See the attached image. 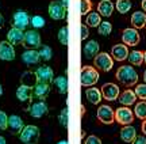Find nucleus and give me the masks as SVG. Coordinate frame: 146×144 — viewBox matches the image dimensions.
Masks as SVG:
<instances>
[{"instance_id":"f257e3e1","label":"nucleus","mask_w":146,"mask_h":144,"mask_svg":"<svg viewBox=\"0 0 146 144\" xmlns=\"http://www.w3.org/2000/svg\"><path fill=\"white\" fill-rule=\"evenodd\" d=\"M116 80L126 87H131L138 83V74L131 65H122L116 71Z\"/></svg>"},{"instance_id":"f03ea898","label":"nucleus","mask_w":146,"mask_h":144,"mask_svg":"<svg viewBox=\"0 0 146 144\" xmlns=\"http://www.w3.org/2000/svg\"><path fill=\"white\" fill-rule=\"evenodd\" d=\"M99 80V72L95 67L91 65H84L81 68V78H80V83L84 87H91L95 86Z\"/></svg>"},{"instance_id":"7ed1b4c3","label":"nucleus","mask_w":146,"mask_h":144,"mask_svg":"<svg viewBox=\"0 0 146 144\" xmlns=\"http://www.w3.org/2000/svg\"><path fill=\"white\" fill-rule=\"evenodd\" d=\"M19 139L25 144H36L39 140V128L36 125H26L19 135Z\"/></svg>"},{"instance_id":"20e7f679","label":"nucleus","mask_w":146,"mask_h":144,"mask_svg":"<svg viewBox=\"0 0 146 144\" xmlns=\"http://www.w3.org/2000/svg\"><path fill=\"white\" fill-rule=\"evenodd\" d=\"M30 15L27 14L26 11L23 10H18L14 12V15H12V21H11V25L12 27H15V29H19V30H23V29H26L29 25H30Z\"/></svg>"},{"instance_id":"39448f33","label":"nucleus","mask_w":146,"mask_h":144,"mask_svg":"<svg viewBox=\"0 0 146 144\" xmlns=\"http://www.w3.org/2000/svg\"><path fill=\"white\" fill-rule=\"evenodd\" d=\"M114 67V61H112V57L110 56L108 53H99L96 57H95V68L99 71H103V72H108L110 70H112Z\"/></svg>"},{"instance_id":"423d86ee","label":"nucleus","mask_w":146,"mask_h":144,"mask_svg":"<svg viewBox=\"0 0 146 144\" xmlns=\"http://www.w3.org/2000/svg\"><path fill=\"white\" fill-rule=\"evenodd\" d=\"M23 46L27 49H36L41 46V34L36 30H27L25 31V40H23Z\"/></svg>"},{"instance_id":"0eeeda50","label":"nucleus","mask_w":146,"mask_h":144,"mask_svg":"<svg viewBox=\"0 0 146 144\" xmlns=\"http://www.w3.org/2000/svg\"><path fill=\"white\" fill-rule=\"evenodd\" d=\"M96 116H98L100 123L106 124V125H110V124H112L115 121V112L108 105H102V106L98 107Z\"/></svg>"},{"instance_id":"6e6552de","label":"nucleus","mask_w":146,"mask_h":144,"mask_svg":"<svg viewBox=\"0 0 146 144\" xmlns=\"http://www.w3.org/2000/svg\"><path fill=\"white\" fill-rule=\"evenodd\" d=\"M35 78L36 82H39V83H49L50 84L52 82H54V71L49 65H41L35 71Z\"/></svg>"},{"instance_id":"1a4fd4ad","label":"nucleus","mask_w":146,"mask_h":144,"mask_svg":"<svg viewBox=\"0 0 146 144\" xmlns=\"http://www.w3.org/2000/svg\"><path fill=\"white\" fill-rule=\"evenodd\" d=\"M115 120L120 125H130L134 121V114L129 109V106H122L119 109H116V112H115Z\"/></svg>"},{"instance_id":"9d476101","label":"nucleus","mask_w":146,"mask_h":144,"mask_svg":"<svg viewBox=\"0 0 146 144\" xmlns=\"http://www.w3.org/2000/svg\"><path fill=\"white\" fill-rule=\"evenodd\" d=\"M122 41L127 46H135L141 41V35L137 29H125L122 31Z\"/></svg>"},{"instance_id":"9b49d317","label":"nucleus","mask_w":146,"mask_h":144,"mask_svg":"<svg viewBox=\"0 0 146 144\" xmlns=\"http://www.w3.org/2000/svg\"><path fill=\"white\" fill-rule=\"evenodd\" d=\"M49 15L52 16L54 21H60V19H65L66 16V10L64 8L62 3L60 0H54L49 4Z\"/></svg>"},{"instance_id":"f8f14e48","label":"nucleus","mask_w":146,"mask_h":144,"mask_svg":"<svg viewBox=\"0 0 146 144\" xmlns=\"http://www.w3.org/2000/svg\"><path fill=\"white\" fill-rule=\"evenodd\" d=\"M100 91H102V96L107 101H115L120 95L119 87L115 83H106V84H103Z\"/></svg>"},{"instance_id":"ddd939ff","label":"nucleus","mask_w":146,"mask_h":144,"mask_svg":"<svg viewBox=\"0 0 146 144\" xmlns=\"http://www.w3.org/2000/svg\"><path fill=\"white\" fill-rule=\"evenodd\" d=\"M29 110H30V114H31L34 118H41L47 113V105L45 101L36 99L35 102L31 103V106H30Z\"/></svg>"},{"instance_id":"4468645a","label":"nucleus","mask_w":146,"mask_h":144,"mask_svg":"<svg viewBox=\"0 0 146 144\" xmlns=\"http://www.w3.org/2000/svg\"><path fill=\"white\" fill-rule=\"evenodd\" d=\"M14 59H15L14 45L10 44L8 41H1L0 42V60L10 61V60H14Z\"/></svg>"},{"instance_id":"2eb2a0df","label":"nucleus","mask_w":146,"mask_h":144,"mask_svg":"<svg viewBox=\"0 0 146 144\" xmlns=\"http://www.w3.org/2000/svg\"><path fill=\"white\" fill-rule=\"evenodd\" d=\"M50 92V84L49 83H39L36 82V84L33 87V98L35 99H42L45 101L46 96Z\"/></svg>"},{"instance_id":"dca6fc26","label":"nucleus","mask_w":146,"mask_h":144,"mask_svg":"<svg viewBox=\"0 0 146 144\" xmlns=\"http://www.w3.org/2000/svg\"><path fill=\"white\" fill-rule=\"evenodd\" d=\"M23 128H25V124H23V120L19 116L12 114L8 117V129L12 135H21Z\"/></svg>"},{"instance_id":"f3484780","label":"nucleus","mask_w":146,"mask_h":144,"mask_svg":"<svg viewBox=\"0 0 146 144\" xmlns=\"http://www.w3.org/2000/svg\"><path fill=\"white\" fill-rule=\"evenodd\" d=\"M111 57L118 61H123L129 57V49H127V45L125 44H116L112 46L111 49Z\"/></svg>"},{"instance_id":"a211bd4d","label":"nucleus","mask_w":146,"mask_h":144,"mask_svg":"<svg viewBox=\"0 0 146 144\" xmlns=\"http://www.w3.org/2000/svg\"><path fill=\"white\" fill-rule=\"evenodd\" d=\"M23 40H25V31L23 30H19V29H15L12 27L8 30L7 33V41L12 45H19V44H23Z\"/></svg>"},{"instance_id":"6ab92c4d","label":"nucleus","mask_w":146,"mask_h":144,"mask_svg":"<svg viewBox=\"0 0 146 144\" xmlns=\"http://www.w3.org/2000/svg\"><path fill=\"white\" fill-rule=\"evenodd\" d=\"M99 42L95 40H91L84 45V56L87 59H95L99 54Z\"/></svg>"},{"instance_id":"aec40b11","label":"nucleus","mask_w":146,"mask_h":144,"mask_svg":"<svg viewBox=\"0 0 146 144\" xmlns=\"http://www.w3.org/2000/svg\"><path fill=\"white\" fill-rule=\"evenodd\" d=\"M39 59H41L39 53H38V50H35V49H29V50H25L22 53V61L26 65L36 64L39 61Z\"/></svg>"},{"instance_id":"412c9836","label":"nucleus","mask_w":146,"mask_h":144,"mask_svg":"<svg viewBox=\"0 0 146 144\" xmlns=\"http://www.w3.org/2000/svg\"><path fill=\"white\" fill-rule=\"evenodd\" d=\"M16 98L21 102H27L33 99V87L21 84L16 90Z\"/></svg>"},{"instance_id":"4be33fe9","label":"nucleus","mask_w":146,"mask_h":144,"mask_svg":"<svg viewBox=\"0 0 146 144\" xmlns=\"http://www.w3.org/2000/svg\"><path fill=\"white\" fill-rule=\"evenodd\" d=\"M120 139L123 140L125 143H133V140L135 139L137 132L134 127H130V125H123V128L120 129Z\"/></svg>"},{"instance_id":"5701e85b","label":"nucleus","mask_w":146,"mask_h":144,"mask_svg":"<svg viewBox=\"0 0 146 144\" xmlns=\"http://www.w3.org/2000/svg\"><path fill=\"white\" fill-rule=\"evenodd\" d=\"M131 25L134 29H142L146 26V12L143 11H135L131 15Z\"/></svg>"},{"instance_id":"b1692460","label":"nucleus","mask_w":146,"mask_h":144,"mask_svg":"<svg viewBox=\"0 0 146 144\" xmlns=\"http://www.w3.org/2000/svg\"><path fill=\"white\" fill-rule=\"evenodd\" d=\"M85 96H87V99H88V102H91V103H94V105H98V103H100V101H102V91L98 90L96 87H89L88 90L85 91Z\"/></svg>"},{"instance_id":"393cba45","label":"nucleus","mask_w":146,"mask_h":144,"mask_svg":"<svg viewBox=\"0 0 146 144\" xmlns=\"http://www.w3.org/2000/svg\"><path fill=\"white\" fill-rule=\"evenodd\" d=\"M135 99H137V95L133 90H125L119 95V102L123 106H130V105H133V103L135 102Z\"/></svg>"},{"instance_id":"a878e982","label":"nucleus","mask_w":146,"mask_h":144,"mask_svg":"<svg viewBox=\"0 0 146 144\" xmlns=\"http://www.w3.org/2000/svg\"><path fill=\"white\" fill-rule=\"evenodd\" d=\"M114 11V4L110 0H102L98 4V12L102 16H110Z\"/></svg>"},{"instance_id":"bb28decb","label":"nucleus","mask_w":146,"mask_h":144,"mask_svg":"<svg viewBox=\"0 0 146 144\" xmlns=\"http://www.w3.org/2000/svg\"><path fill=\"white\" fill-rule=\"evenodd\" d=\"M21 82H22V84L29 86V87H34V86L36 84L35 72H31V71L23 72V75L21 76Z\"/></svg>"},{"instance_id":"cd10ccee","label":"nucleus","mask_w":146,"mask_h":144,"mask_svg":"<svg viewBox=\"0 0 146 144\" xmlns=\"http://www.w3.org/2000/svg\"><path fill=\"white\" fill-rule=\"evenodd\" d=\"M100 22H102V18H100L99 12H89L85 18V23L88 27H98Z\"/></svg>"},{"instance_id":"c85d7f7f","label":"nucleus","mask_w":146,"mask_h":144,"mask_svg":"<svg viewBox=\"0 0 146 144\" xmlns=\"http://www.w3.org/2000/svg\"><path fill=\"white\" fill-rule=\"evenodd\" d=\"M54 84L57 87V90L60 94H65L66 90H68V79H66V76H57L56 79H54Z\"/></svg>"},{"instance_id":"c756f323","label":"nucleus","mask_w":146,"mask_h":144,"mask_svg":"<svg viewBox=\"0 0 146 144\" xmlns=\"http://www.w3.org/2000/svg\"><path fill=\"white\" fill-rule=\"evenodd\" d=\"M129 60L133 65H139L143 63V53L141 50H133L131 53H129Z\"/></svg>"},{"instance_id":"7c9ffc66","label":"nucleus","mask_w":146,"mask_h":144,"mask_svg":"<svg viewBox=\"0 0 146 144\" xmlns=\"http://www.w3.org/2000/svg\"><path fill=\"white\" fill-rule=\"evenodd\" d=\"M131 5L130 0H116V11L120 14H127L131 10Z\"/></svg>"},{"instance_id":"2f4dec72","label":"nucleus","mask_w":146,"mask_h":144,"mask_svg":"<svg viewBox=\"0 0 146 144\" xmlns=\"http://www.w3.org/2000/svg\"><path fill=\"white\" fill-rule=\"evenodd\" d=\"M134 113H135V116L139 118V120H146V102L145 101L138 102L135 105Z\"/></svg>"},{"instance_id":"473e14b6","label":"nucleus","mask_w":146,"mask_h":144,"mask_svg":"<svg viewBox=\"0 0 146 144\" xmlns=\"http://www.w3.org/2000/svg\"><path fill=\"white\" fill-rule=\"evenodd\" d=\"M112 31V25L110 22H100V25L98 26V33L100 35H110Z\"/></svg>"},{"instance_id":"72a5a7b5","label":"nucleus","mask_w":146,"mask_h":144,"mask_svg":"<svg viewBox=\"0 0 146 144\" xmlns=\"http://www.w3.org/2000/svg\"><path fill=\"white\" fill-rule=\"evenodd\" d=\"M38 53H39V57L42 60H50L53 57V50L50 46H47V45H42L39 50H38Z\"/></svg>"},{"instance_id":"f704fd0d","label":"nucleus","mask_w":146,"mask_h":144,"mask_svg":"<svg viewBox=\"0 0 146 144\" xmlns=\"http://www.w3.org/2000/svg\"><path fill=\"white\" fill-rule=\"evenodd\" d=\"M69 40V35H68V27L64 26L58 30V41L62 44V45H68V41Z\"/></svg>"},{"instance_id":"c9c22d12","label":"nucleus","mask_w":146,"mask_h":144,"mask_svg":"<svg viewBox=\"0 0 146 144\" xmlns=\"http://www.w3.org/2000/svg\"><path fill=\"white\" fill-rule=\"evenodd\" d=\"M31 26L34 27V29H41V27H43L45 26V18L43 16H41V15H34V16H31Z\"/></svg>"},{"instance_id":"e433bc0d","label":"nucleus","mask_w":146,"mask_h":144,"mask_svg":"<svg viewBox=\"0 0 146 144\" xmlns=\"http://www.w3.org/2000/svg\"><path fill=\"white\" fill-rule=\"evenodd\" d=\"M91 8H92L91 0H80V14H81V15L89 14Z\"/></svg>"},{"instance_id":"4c0bfd02","label":"nucleus","mask_w":146,"mask_h":144,"mask_svg":"<svg viewBox=\"0 0 146 144\" xmlns=\"http://www.w3.org/2000/svg\"><path fill=\"white\" fill-rule=\"evenodd\" d=\"M58 121L60 124L62 125V127H66L68 125V121H69V110L68 107H64L61 113H60V116H58Z\"/></svg>"},{"instance_id":"58836bf2","label":"nucleus","mask_w":146,"mask_h":144,"mask_svg":"<svg viewBox=\"0 0 146 144\" xmlns=\"http://www.w3.org/2000/svg\"><path fill=\"white\" fill-rule=\"evenodd\" d=\"M134 92H135V95L138 96V98H141V99L145 101L146 99V83H143V84H137Z\"/></svg>"},{"instance_id":"ea45409f","label":"nucleus","mask_w":146,"mask_h":144,"mask_svg":"<svg viewBox=\"0 0 146 144\" xmlns=\"http://www.w3.org/2000/svg\"><path fill=\"white\" fill-rule=\"evenodd\" d=\"M8 128V116L0 110V131H5Z\"/></svg>"},{"instance_id":"a19ab883","label":"nucleus","mask_w":146,"mask_h":144,"mask_svg":"<svg viewBox=\"0 0 146 144\" xmlns=\"http://www.w3.org/2000/svg\"><path fill=\"white\" fill-rule=\"evenodd\" d=\"M80 33H81V40H87V38H88V35H89V29H88V26L83 23V25L80 26Z\"/></svg>"},{"instance_id":"79ce46f5","label":"nucleus","mask_w":146,"mask_h":144,"mask_svg":"<svg viewBox=\"0 0 146 144\" xmlns=\"http://www.w3.org/2000/svg\"><path fill=\"white\" fill-rule=\"evenodd\" d=\"M85 144H102V140L98 137V136H88L87 140H85Z\"/></svg>"},{"instance_id":"37998d69","label":"nucleus","mask_w":146,"mask_h":144,"mask_svg":"<svg viewBox=\"0 0 146 144\" xmlns=\"http://www.w3.org/2000/svg\"><path fill=\"white\" fill-rule=\"evenodd\" d=\"M133 144H146L145 136H135V139L133 140Z\"/></svg>"},{"instance_id":"c03bdc74","label":"nucleus","mask_w":146,"mask_h":144,"mask_svg":"<svg viewBox=\"0 0 146 144\" xmlns=\"http://www.w3.org/2000/svg\"><path fill=\"white\" fill-rule=\"evenodd\" d=\"M61 3H62L64 8H65V10H68L69 8V0H61Z\"/></svg>"},{"instance_id":"a18cd8bd","label":"nucleus","mask_w":146,"mask_h":144,"mask_svg":"<svg viewBox=\"0 0 146 144\" xmlns=\"http://www.w3.org/2000/svg\"><path fill=\"white\" fill-rule=\"evenodd\" d=\"M142 132L146 136V120H143V123H142Z\"/></svg>"},{"instance_id":"49530a36","label":"nucleus","mask_w":146,"mask_h":144,"mask_svg":"<svg viewBox=\"0 0 146 144\" xmlns=\"http://www.w3.org/2000/svg\"><path fill=\"white\" fill-rule=\"evenodd\" d=\"M4 26V18H3V15L0 14V29Z\"/></svg>"},{"instance_id":"de8ad7c7","label":"nucleus","mask_w":146,"mask_h":144,"mask_svg":"<svg viewBox=\"0 0 146 144\" xmlns=\"http://www.w3.org/2000/svg\"><path fill=\"white\" fill-rule=\"evenodd\" d=\"M141 5H142V8H143V12H146V0H142Z\"/></svg>"},{"instance_id":"09e8293b","label":"nucleus","mask_w":146,"mask_h":144,"mask_svg":"<svg viewBox=\"0 0 146 144\" xmlns=\"http://www.w3.org/2000/svg\"><path fill=\"white\" fill-rule=\"evenodd\" d=\"M0 144H7L5 143V139L3 137V136H0Z\"/></svg>"},{"instance_id":"8fccbe9b","label":"nucleus","mask_w":146,"mask_h":144,"mask_svg":"<svg viewBox=\"0 0 146 144\" xmlns=\"http://www.w3.org/2000/svg\"><path fill=\"white\" fill-rule=\"evenodd\" d=\"M57 144H68V141H66V140H60Z\"/></svg>"},{"instance_id":"3c124183","label":"nucleus","mask_w":146,"mask_h":144,"mask_svg":"<svg viewBox=\"0 0 146 144\" xmlns=\"http://www.w3.org/2000/svg\"><path fill=\"white\" fill-rule=\"evenodd\" d=\"M143 63H146V50H145V53H143Z\"/></svg>"},{"instance_id":"603ef678","label":"nucleus","mask_w":146,"mask_h":144,"mask_svg":"<svg viewBox=\"0 0 146 144\" xmlns=\"http://www.w3.org/2000/svg\"><path fill=\"white\" fill-rule=\"evenodd\" d=\"M1 94H3V87H1V84H0V96H1Z\"/></svg>"},{"instance_id":"864d4df0","label":"nucleus","mask_w":146,"mask_h":144,"mask_svg":"<svg viewBox=\"0 0 146 144\" xmlns=\"http://www.w3.org/2000/svg\"><path fill=\"white\" fill-rule=\"evenodd\" d=\"M143 80H145V83H146V71L143 72Z\"/></svg>"},{"instance_id":"5fc2aeb1","label":"nucleus","mask_w":146,"mask_h":144,"mask_svg":"<svg viewBox=\"0 0 146 144\" xmlns=\"http://www.w3.org/2000/svg\"><path fill=\"white\" fill-rule=\"evenodd\" d=\"M100 1H102V0H100Z\"/></svg>"},{"instance_id":"6e6d98bb","label":"nucleus","mask_w":146,"mask_h":144,"mask_svg":"<svg viewBox=\"0 0 146 144\" xmlns=\"http://www.w3.org/2000/svg\"><path fill=\"white\" fill-rule=\"evenodd\" d=\"M126 144H127V143H126Z\"/></svg>"}]
</instances>
